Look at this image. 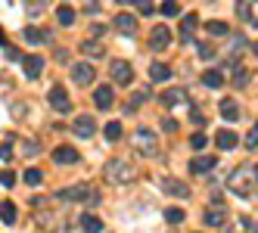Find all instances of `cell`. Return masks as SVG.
Here are the masks:
<instances>
[{"label": "cell", "mask_w": 258, "mask_h": 233, "mask_svg": "<svg viewBox=\"0 0 258 233\" xmlns=\"http://www.w3.org/2000/svg\"><path fill=\"white\" fill-rule=\"evenodd\" d=\"M59 199L62 202H87V205H94L100 199V193H97V187H90V184H72V187H66L59 193Z\"/></svg>", "instance_id": "1"}, {"label": "cell", "mask_w": 258, "mask_h": 233, "mask_svg": "<svg viewBox=\"0 0 258 233\" xmlns=\"http://www.w3.org/2000/svg\"><path fill=\"white\" fill-rule=\"evenodd\" d=\"M106 177H109V184H131L134 181V165L131 162H124V159H109V165H106Z\"/></svg>", "instance_id": "2"}, {"label": "cell", "mask_w": 258, "mask_h": 233, "mask_svg": "<svg viewBox=\"0 0 258 233\" xmlns=\"http://www.w3.org/2000/svg\"><path fill=\"white\" fill-rule=\"evenodd\" d=\"M134 146H137L143 156H159V137H156L153 131L140 128V131L134 134Z\"/></svg>", "instance_id": "3"}, {"label": "cell", "mask_w": 258, "mask_h": 233, "mask_svg": "<svg viewBox=\"0 0 258 233\" xmlns=\"http://www.w3.org/2000/svg\"><path fill=\"white\" fill-rule=\"evenodd\" d=\"M109 75H112V81L115 84H131L134 81V68H131V62H124V59H115V62H109Z\"/></svg>", "instance_id": "4"}, {"label": "cell", "mask_w": 258, "mask_h": 233, "mask_svg": "<svg viewBox=\"0 0 258 233\" xmlns=\"http://www.w3.org/2000/svg\"><path fill=\"white\" fill-rule=\"evenodd\" d=\"M47 100H50V106L56 109L59 115H66V112H72V100H69V94H66V87H50V94H47Z\"/></svg>", "instance_id": "5"}, {"label": "cell", "mask_w": 258, "mask_h": 233, "mask_svg": "<svg viewBox=\"0 0 258 233\" xmlns=\"http://www.w3.org/2000/svg\"><path fill=\"white\" fill-rule=\"evenodd\" d=\"M230 190L236 193V196H249L252 193V171H233L230 174Z\"/></svg>", "instance_id": "6"}, {"label": "cell", "mask_w": 258, "mask_h": 233, "mask_svg": "<svg viewBox=\"0 0 258 233\" xmlns=\"http://www.w3.org/2000/svg\"><path fill=\"white\" fill-rule=\"evenodd\" d=\"M94 78H97V71H94L90 62H75V65H72V81H75L78 87L94 84Z\"/></svg>", "instance_id": "7"}, {"label": "cell", "mask_w": 258, "mask_h": 233, "mask_svg": "<svg viewBox=\"0 0 258 233\" xmlns=\"http://www.w3.org/2000/svg\"><path fill=\"white\" fill-rule=\"evenodd\" d=\"M196 28H199V16L196 13H187L180 22V44H193L196 41Z\"/></svg>", "instance_id": "8"}, {"label": "cell", "mask_w": 258, "mask_h": 233, "mask_svg": "<svg viewBox=\"0 0 258 233\" xmlns=\"http://www.w3.org/2000/svg\"><path fill=\"white\" fill-rule=\"evenodd\" d=\"M72 131H75L78 137H94V131H97L94 115H78L75 121H72Z\"/></svg>", "instance_id": "9"}, {"label": "cell", "mask_w": 258, "mask_h": 233, "mask_svg": "<svg viewBox=\"0 0 258 233\" xmlns=\"http://www.w3.org/2000/svg\"><path fill=\"white\" fill-rule=\"evenodd\" d=\"M78 149L75 146H56V149H53V162H56V165H75L78 162Z\"/></svg>", "instance_id": "10"}, {"label": "cell", "mask_w": 258, "mask_h": 233, "mask_svg": "<svg viewBox=\"0 0 258 233\" xmlns=\"http://www.w3.org/2000/svg\"><path fill=\"white\" fill-rule=\"evenodd\" d=\"M115 28L124 34V38H134V31H137V19L131 13H118L115 16Z\"/></svg>", "instance_id": "11"}, {"label": "cell", "mask_w": 258, "mask_h": 233, "mask_svg": "<svg viewBox=\"0 0 258 233\" xmlns=\"http://www.w3.org/2000/svg\"><path fill=\"white\" fill-rule=\"evenodd\" d=\"M168 41H171V31L165 28V25H156L153 34H150V47L153 50H165V47H168Z\"/></svg>", "instance_id": "12"}, {"label": "cell", "mask_w": 258, "mask_h": 233, "mask_svg": "<svg viewBox=\"0 0 258 233\" xmlns=\"http://www.w3.org/2000/svg\"><path fill=\"white\" fill-rule=\"evenodd\" d=\"M215 165H218L215 156H196L193 162H190V171H193V174H206V171H212Z\"/></svg>", "instance_id": "13"}, {"label": "cell", "mask_w": 258, "mask_h": 233, "mask_svg": "<svg viewBox=\"0 0 258 233\" xmlns=\"http://www.w3.org/2000/svg\"><path fill=\"white\" fill-rule=\"evenodd\" d=\"M22 68H25L28 78H38L41 71H44V59L41 56H22Z\"/></svg>", "instance_id": "14"}, {"label": "cell", "mask_w": 258, "mask_h": 233, "mask_svg": "<svg viewBox=\"0 0 258 233\" xmlns=\"http://www.w3.org/2000/svg\"><path fill=\"white\" fill-rule=\"evenodd\" d=\"M215 143H218V149H233V146H236V134H233L230 128H221V131L215 134Z\"/></svg>", "instance_id": "15"}, {"label": "cell", "mask_w": 258, "mask_h": 233, "mask_svg": "<svg viewBox=\"0 0 258 233\" xmlns=\"http://www.w3.org/2000/svg\"><path fill=\"white\" fill-rule=\"evenodd\" d=\"M202 221H206L209 227H221L227 221V211L224 208H206V214H202Z\"/></svg>", "instance_id": "16"}, {"label": "cell", "mask_w": 258, "mask_h": 233, "mask_svg": "<svg viewBox=\"0 0 258 233\" xmlns=\"http://www.w3.org/2000/svg\"><path fill=\"white\" fill-rule=\"evenodd\" d=\"M112 100H115V97H112V87H109V84L94 91V103L100 106V109H109V106H112Z\"/></svg>", "instance_id": "17"}, {"label": "cell", "mask_w": 258, "mask_h": 233, "mask_svg": "<svg viewBox=\"0 0 258 233\" xmlns=\"http://www.w3.org/2000/svg\"><path fill=\"white\" fill-rule=\"evenodd\" d=\"M162 190L168 193V196H180V199H187V193H190V190H187V184H183V181H174V177H171V181H165V184H162Z\"/></svg>", "instance_id": "18"}, {"label": "cell", "mask_w": 258, "mask_h": 233, "mask_svg": "<svg viewBox=\"0 0 258 233\" xmlns=\"http://www.w3.org/2000/svg\"><path fill=\"white\" fill-rule=\"evenodd\" d=\"M81 230H84V233H100V230H103V221L97 218V214L84 211V214H81Z\"/></svg>", "instance_id": "19"}, {"label": "cell", "mask_w": 258, "mask_h": 233, "mask_svg": "<svg viewBox=\"0 0 258 233\" xmlns=\"http://www.w3.org/2000/svg\"><path fill=\"white\" fill-rule=\"evenodd\" d=\"M221 115H224V121H236L239 118V106L230 97H224V100H221Z\"/></svg>", "instance_id": "20"}, {"label": "cell", "mask_w": 258, "mask_h": 233, "mask_svg": "<svg viewBox=\"0 0 258 233\" xmlns=\"http://www.w3.org/2000/svg\"><path fill=\"white\" fill-rule=\"evenodd\" d=\"M202 84H206V87H221V84H224V75H221L218 68H206V71H202Z\"/></svg>", "instance_id": "21"}, {"label": "cell", "mask_w": 258, "mask_h": 233, "mask_svg": "<svg viewBox=\"0 0 258 233\" xmlns=\"http://www.w3.org/2000/svg\"><path fill=\"white\" fill-rule=\"evenodd\" d=\"M150 78H153V81H168V78H171V68L165 65V62H153V65H150Z\"/></svg>", "instance_id": "22"}, {"label": "cell", "mask_w": 258, "mask_h": 233, "mask_svg": "<svg viewBox=\"0 0 258 233\" xmlns=\"http://www.w3.org/2000/svg\"><path fill=\"white\" fill-rule=\"evenodd\" d=\"M183 100H187V91H183V87H174V91H165L162 94L165 106H174V103H183Z\"/></svg>", "instance_id": "23"}, {"label": "cell", "mask_w": 258, "mask_h": 233, "mask_svg": "<svg viewBox=\"0 0 258 233\" xmlns=\"http://www.w3.org/2000/svg\"><path fill=\"white\" fill-rule=\"evenodd\" d=\"M22 38H25L28 44H44V41H50V34L41 31V28H25V31H22Z\"/></svg>", "instance_id": "24"}, {"label": "cell", "mask_w": 258, "mask_h": 233, "mask_svg": "<svg viewBox=\"0 0 258 233\" xmlns=\"http://www.w3.org/2000/svg\"><path fill=\"white\" fill-rule=\"evenodd\" d=\"M16 218H19V214H16V205L13 202H0V221H4V224H16Z\"/></svg>", "instance_id": "25"}, {"label": "cell", "mask_w": 258, "mask_h": 233, "mask_svg": "<svg viewBox=\"0 0 258 233\" xmlns=\"http://www.w3.org/2000/svg\"><path fill=\"white\" fill-rule=\"evenodd\" d=\"M56 19H59V25H72V22H75V10H72L69 4H62L56 10Z\"/></svg>", "instance_id": "26"}, {"label": "cell", "mask_w": 258, "mask_h": 233, "mask_svg": "<svg viewBox=\"0 0 258 233\" xmlns=\"http://www.w3.org/2000/svg\"><path fill=\"white\" fill-rule=\"evenodd\" d=\"M103 134H106V140H121V121H109L106 128H103Z\"/></svg>", "instance_id": "27"}, {"label": "cell", "mask_w": 258, "mask_h": 233, "mask_svg": "<svg viewBox=\"0 0 258 233\" xmlns=\"http://www.w3.org/2000/svg\"><path fill=\"white\" fill-rule=\"evenodd\" d=\"M165 221H168V224H180L183 221V208H177V205L165 208Z\"/></svg>", "instance_id": "28"}, {"label": "cell", "mask_w": 258, "mask_h": 233, "mask_svg": "<svg viewBox=\"0 0 258 233\" xmlns=\"http://www.w3.org/2000/svg\"><path fill=\"white\" fill-rule=\"evenodd\" d=\"M22 177H25V184H28V187H38V184L44 181V174H41L38 168H28V171H25Z\"/></svg>", "instance_id": "29"}, {"label": "cell", "mask_w": 258, "mask_h": 233, "mask_svg": "<svg viewBox=\"0 0 258 233\" xmlns=\"http://www.w3.org/2000/svg\"><path fill=\"white\" fill-rule=\"evenodd\" d=\"M246 84H249V71L236 65L233 68V87H246Z\"/></svg>", "instance_id": "30"}, {"label": "cell", "mask_w": 258, "mask_h": 233, "mask_svg": "<svg viewBox=\"0 0 258 233\" xmlns=\"http://www.w3.org/2000/svg\"><path fill=\"white\" fill-rule=\"evenodd\" d=\"M206 31H209V34H218V38H224V34H230V28H227L224 22H209V25H206Z\"/></svg>", "instance_id": "31"}, {"label": "cell", "mask_w": 258, "mask_h": 233, "mask_svg": "<svg viewBox=\"0 0 258 233\" xmlns=\"http://www.w3.org/2000/svg\"><path fill=\"white\" fill-rule=\"evenodd\" d=\"M243 143H246V149H255V146H258V121L249 128V134H246V140H243Z\"/></svg>", "instance_id": "32"}, {"label": "cell", "mask_w": 258, "mask_h": 233, "mask_svg": "<svg viewBox=\"0 0 258 233\" xmlns=\"http://www.w3.org/2000/svg\"><path fill=\"white\" fill-rule=\"evenodd\" d=\"M81 50L87 53V56H103V47H100V44H94V41H84V44H81Z\"/></svg>", "instance_id": "33"}, {"label": "cell", "mask_w": 258, "mask_h": 233, "mask_svg": "<svg viewBox=\"0 0 258 233\" xmlns=\"http://www.w3.org/2000/svg\"><path fill=\"white\" fill-rule=\"evenodd\" d=\"M206 143H209V137H206V134H202V131L190 137V146H193V149H206Z\"/></svg>", "instance_id": "34"}, {"label": "cell", "mask_w": 258, "mask_h": 233, "mask_svg": "<svg viewBox=\"0 0 258 233\" xmlns=\"http://www.w3.org/2000/svg\"><path fill=\"white\" fill-rule=\"evenodd\" d=\"M159 13H162V16H180V7L168 0V4H162V7H159Z\"/></svg>", "instance_id": "35"}, {"label": "cell", "mask_w": 258, "mask_h": 233, "mask_svg": "<svg viewBox=\"0 0 258 233\" xmlns=\"http://www.w3.org/2000/svg\"><path fill=\"white\" fill-rule=\"evenodd\" d=\"M236 10H239V19H246V22H255V19H252V13H249V10H252L249 4H236Z\"/></svg>", "instance_id": "36"}, {"label": "cell", "mask_w": 258, "mask_h": 233, "mask_svg": "<svg viewBox=\"0 0 258 233\" xmlns=\"http://www.w3.org/2000/svg\"><path fill=\"white\" fill-rule=\"evenodd\" d=\"M134 7H137V10H140L143 16H153V13H156V7H153V4H146V0H137Z\"/></svg>", "instance_id": "37"}, {"label": "cell", "mask_w": 258, "mask_h": 233, "mask_svg": "<svg viewBox=\"0 0 258 233\" xmlns=\"http://www.w3.org/2000/svg\"><path fill=\"white\" fill-rule=\"evenodd\" d=\"M239 224H243V233H258V221H252V218H243Z\"/></svg>", "instance_id": "38"}, {"label": "cell", "mask_w": 258, "mask_h": 233, "mask_svg": "<svg viewBox=\"0 0 258 233\" xmlns=\"http://www.w3.org/2000/svg\"><path fill=\"white\" fill-rule=\"evenodd\" d=\"M0 184H4V187H13V184H16V174H13V171H0Z\"/></svg>", "instance_id": "39"}, {"label": "cell", "mask_w": 258, "mask_h": 233, "mask_svg": "<svg viewBox=\"0 0 258 233\" xmlns=\"http://www.w3.org/2000/svg\"><path fill=\"white\" fill-rule=\"evenodd\" d=\"M199 56H202V59H212V56H215V50H212L209 44H199Z\"/></svg>", "instance_id": "40"}, {"label": "cell", "mask_w": 258, "mask_h": 233, "mask_svg": "<svg viewBox=\"0 0 258 233\" xmlns=\"http://www.w3.org/2000/svg\"><path fill=\"white\" fill-rule=\"evenodd\" d=\"M13 156V146H10V143H4V146H0V159H10Z\"/></svg>", "instance_id": "41"}, {"label": "cell", "mask_w": 258, "mask_h": 233, "mask_svg": "<svg viewBox=\"0 0 258 233\" xmlns=\"http://www.w3.org/2000/svg\"><path fill=\"white\" fill-rule=\"evenodd\" d=\"M165 131H177V121L174 118H165Z\"/></svg>", "instance_id": "42"}, {"label": "cell", "mask_w": 258, "mask_h": 233, "mask_svg": "<svg viewBox=\"0 0 258 233\" xmlns=\"http://www.w3.org/2000/svg\"><path fill=\"white\" fill-rule=\"evenodd\" d=\"M190 118H193V121H196V124H202V121H206V115H202V112H199V109H193V115H190Z\"/></svg>", "instance_id": "43"}, {"label": "cell", "mask_w": 258, "mask_h": 233, "mask_svg": "<svg viewBox=\"0 0 258 233\" xmlns=\"http://www.w3.org/2000/svg\"><path fill=\"white\" fill-rule=\"evenodd\" d=\"M252 53H255V59H258V41H255V44H252Z\"/></svg>", "instance_id": "44"}, {"label": "cell", "mask_w": 258, "mask_h": 233, "mask_svg": "<svg viewBox=\"0 0 258 233\" xmlns=\"http://www.w3.org/2000/svg\"><path fill=\"white\" fill-rule=\"evenodd\" d=\"M0 44H4V28H0Z\"/></svg>", "instance_id": "45"}, {"label": "cell", "mask_w": 258, "mask_h": 233, "mask_svg": "<svg viewBox=\"0 0 258 233\" xmlns=\"http://www.w3.org/2000/svg\"><path fill=\"white\" fill-rule=\"evenodd\" d=\"M255 177H258V165H255Z\"/></svg>", "instance_id": "46"}]
</instances>
